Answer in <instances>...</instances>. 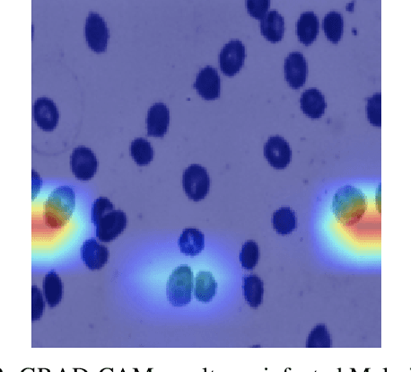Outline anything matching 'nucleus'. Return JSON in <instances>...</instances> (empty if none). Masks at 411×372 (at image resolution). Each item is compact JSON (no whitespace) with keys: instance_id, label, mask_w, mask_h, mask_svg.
Here are the masks:
<instances>
[{"instance_id":"obj_13","label":"nucleus","mask_w":411,"mask_h":372,"mask_svg":"<svg viewBox=\"0 0 411 372\" xmlns=\"http://www.w3.org/2000/svg\"><path fill=\"white\" fill-rule=\"evenodd\" d=\"M80 256L87 269L98 270L107 265L110 253L106 246L101 245L96 239H90L81 246Z\"/></svg>"},{"instance_id":"obj_14","label":"nucleus","mask_w":411,"mask_h":372,"mask_svg":"<svg viewBox=\"0 0 411 372\" xmlns=\"http://www.w3.org/2000/svg\"><path fill=\"white\" fill-rule=\"evenodd\" d=\"M170 124V111L163 103L154 104L148 110L147 116V134L162 138L167 133Z\"/></svg>"},{"instance_id":"obj_20","label":"nucleus","mask_w":411,"mask_h":372,"mask_svg":"<svg viewBox=\"0 0 411 372\" xmlns=\"http://www.w3.org/2000/svg\"><path fill=\"white\" fill-rule=\"evenodd\" d=\"M218 283L210 272L201 270L195 279L194 294L198 302H210L217 293Z\"/></svg>"},{"instance_id":"obj_4","label":"nucleus","mask_w":411,"mask_h":372,"mask_svg":"<svg viewBox=\"0 0 411 372\" xmlns=\"http://www.w3.org/2000/svg\"><path fill=\"white\" fill-rule=\"evenodd\" d=\"M183 186L185 194L191 201L204 199L210 189V177L207 169L198 164L188 165L184 172Z\"/></svg>"},{"instance_id":"obj_11","label":"nucleus","mask_w":411,"mask_h":372,"mask_svg":"<svg viewBox=\"0 0 411 372\" xmlns=\"http://www.w3.org/2000/svg\"><path fill=\"white\" fill-rule=\"evenodd\" d=\"M284 70L286 82L293 89H299L308 80V60L301 53H289L285 60Z\"/></svg>"},{"instance_id":"obj_21","label":"nucleus","mask_w":411,"mask_h":372,"mask_svg":"<svg viewBox=\"0 0 411 372\" xmlns=\"http://www.w3.org/2000/svg\"><path fill=\"white\" fill-rule=\"evenodd\" d=\"M242 290L248 305L252 309H258L264 300V284L262 280L254 275L245 276Z\"/></svg>"},{"instance_id":"obj_15","label":"nucleus","mask_w":411,"mask_h":372,"mask_svg":"<svg viewBox=\"0 0 411 372\" xmlns=\"http://www.w3.org/2000/svg\"><path fill=\"white\" fill-rule=\"evenodd\" d=\"M300 106L306 116L311 119H320L325 113L327 103L321 91L309 89L302 94Z\"/></svg>"},{"instance_id":"obj_16","label":"nucleus","mask_w":411,"mask_h":372,"mask_svg":"<svg viewBox=\"0 0 411 372\" xmlns=\"http://www.w3.org/2000/svg\"><path fill=\"white\" fill-rule=\"evenodd\" d=\"M319 30V18L315 13L306 11L301 13L296 22V35L303 45H311L317 39Z\"/></svg>"},{"instance_id":"obj_27","label":"nucleus","mask_w":411,"mask_h":372,"mask_svg":"<svg viewBox=\"0 0 411 372\" xmlns=\"http://www.w3.org/2000/svg\"><path fill=\"white\" fill-rule=\"evenodd\" d=\"M366 116L375 127L382 126V94L376 93L367 99Z\"/></svg>"},{"instance_id":"obj_28","label":"nucleus","mask_w":411,"mask_h":372,"mask_svg":"<svg viewBox=\"0 0 411 372\" xmlns=\"http://www.w3.org/2000/svg\"><path fill=\"white\" fill-rule=\"evenodd\" d=\"M43 293L38 287H32V321L35 322L43 317L45 310V299H43Z\"/></svg>"},{"instance_id":"obj_29","label":"nucleus","mask_w":411,"mask_h":372,"mask_svg":"<svg viewBox=\"0 0 411 372\" xmlns=\"http://www.w3.org/2000/svg\"><path fill=\"white\" fill-rule=\"evenodd\" d=\"M271 5L269 0H247L246 8L249 13L256 19L261 20L267 15L268 10Z\"/></svg>"},{"instance_id":"obj_8","label":"nucleus","mask_w":411,"mask_h":372,"mask_svg":"<svg viewBox=\"0 0 411 372\" xmlns=\"http://www.w3.org/2000/svg\"><path fill=\"white\" fill-rule=\"evenodd\" d=\"M246 49L240 40H232L225 43L219 54V66L225 76L237 75L244 66Z\"/></svg>"},{"instance_id":"obj_2","label":"nucleus","mask_w":411,"mask_h":372,"mask_svg":"<svg viewBox=\"0 0 411 372\" xmlns=\"http://www.w3.org/2000/svg\"><path fill=\"white\" fill-rule=\"evenodd\" d=\"M75 208V192L69 186H59L46 199L43 212L45 224L50 229H62L72 219Z\"/></svg>"},{"instance_id":"obj_1","label":"nucleus","mask_w":411,"mask_h":372,"mask_svg":"<svg viewBox=\"0 0 411 372\" xmlns=\"http://www.w3.org/2000/svg\"><path fill=\"white\" fill-rule=\"evenodd\" d=\"M332 209L333 215L340 224L355 226L366 214V195L356 186H342L333 196Z\"/></svg>"},{"instance_id":"obj_19","label":"nucleus","mask_w":411,"mask_h":372,"mask_svg":"<svg viewBox=\"0 0 411 372\" xmlns=\"http://www.w3.org/2000/svg\"><path fill=\"white\" fill-rule=\"evenodd\" d=\"M178 246L185 256L200 255L205 248V235L200 229H185L178 240Z\"/></svg>"},{"instance_id":"obj_25","label":"nucleus","mask_w":411,"mask_h":372,"mask_svg":"<svg viewBox=\"0 0 411 372\" xmlns=\"http://www.w3.org/2000/svg\"><path fill=\"white\" fill-rule=\"evenodd\" d=\"M242 268L254 270L257 266L259 259V249L257 243L254 240H248L242 246L239 256Z\"/></svg>"},{"instance_id":"obj_7","label":"nucleus","mask_w":411,"mask_h":372,"mask_svg":"<svg viewBox=\"0 0 411 372\" xmlns=\"http://www.w3.org/2000/svg\"><path fill=\"white\" fill-rule=\"evenodd\" d=\"M98 160L96 155L89 148L79 146L74 148L70 155V168L77 179L80 181H89L98 170Z\"/></svg>"},{"instance_id":"obj_10","label":"nucleus","mask_w":411,"mask_h":372,"mask_svg":"<svg viewBox=\"0 0 411 372\" xmlns=\"http://www.w3.org/2000/svg\"><path fill=\"white\" fill-rule=\"evenodd\" d=\"M264 155L272 168L285 169L291 162V145L281 136L269 137L265 143Z\"/></svg>"},{"instance_id":"obj_30","label":"nucleus","mask_w":411,"mask_h":372,"mask_svg":"<svg viewBox=\"0 0 411 372\" xmlns=\"http://www.w3.org/2000/svg\"><path fill=\"white\" fill-rule=\"evenodd\" d=\"M114 209L113 202L107 197H99L94 202L92 205V212H91V219H92L93 224L98 221L100 217L107 212Z\"/></svg>"},{"instance_id":"obj_17","label":"nucleus","mask_w":411,"mask_h":372,"mask_svg":"<svg viewBox=\"0 0 411 372\" xmlns=\"http://www.w3.org/2000/svg\"><path fill=\"white\" fill-rule=\"evenodd\" d=\"M262 35L271 43L281 40L285 33V20L277 10H271L261 21Z\"/></svg>"},{"instance_id":"obj_23","label":"nucleus","mask_w":411,"mask_h":372,"mask_svg":"<svg viewBox=\"0 0 411 372\" xmlns=\"http://www.w3.org/2000/svg\"><path fill=\"white\" fill-rule=\"evenodd\" d=\"M322 29L326 38L332 43H338L342 38L344 32V18L338 11L327 13L323 18Z\"/></svg>"},{"instance_id":"obj_31","label":"nucleus","mask_w":411,"mask_h":372,"mask_svg":"<svg viewBox=\"0 0 411 372\" xmlns=\"http://www.w3.org/2000/svg\"><path fill=\"white\" fill-rule=\"evenodd\" d=\"M42 187V178L36 173L35 170H33V199H35L40 188Z\"/></svg>"},{"instance_id":"obj_24","label":"nucleus","mask_w":411,"mask_h":372,"mask_svg":"<svg viewBox=\"0 0 411 372\" xmlns=\"http://www.w3.org/2000/svg\"><path fill=\"white\" fill-rule=\"evenodd\" d=\"M130 155L137 165L145 167L153 160L154 148L146 138H137L131 142Z\"/></svg>"},{"instance_id":"obj_9","label":"nucleus","mask_w":411,"mask_h":372,"mask_svg":"<svg viewBox=\"0 0 411 372\" xmlns=\"http://www.w3.org/2000/svg\"><path fill=\"white\" fill-rule=\"evenodd\" d=\"M33 119L43 131H53L58 126L60 111L57 104L48 97H39L33 107Z\"/></svg>"},{"instance_id":"obj_22","label":"nucleus","mask_w":411,"mask_h":372,"mask_svg":"<svg viewBox=\"0 0 411 372\" xmlns=\"http://www.w3.org/2000/svg\"><path fill=\"white\" fill-rule=\"evenodd\" d=\"M272 225L279 235H289L298 226V218L291 208L283 207L277 209L272 216Z\"/></svg>"},{"instance_id":"obj_12","label":"nucleus","mask_w":411,"mask_h":372,"mask_svg":"<svg viewBox=\"0 0 411 372\" xmlns=\"http://www.w3.org/2000/svg\"><path fill=\"white\" fill-rule=\"evenodd\" d=\"M194 89L206 100H215L220 97L221 80L214 67L206 66L198 72Z\"/></svg>"},{"instance_id":"obj_26","label":"nucleus","mask_w":411,"mask_h":372,"mask_svg":"<svg viewBox=\"0 0 411 372\" xmlns=\"http://www.w3.org/2000/svg\"><path fill=\"white\" fill-rule=\"evenodd\" d=\"M332 341L331 334L325 324H317L309 334L306 346L308 348H330Z\"/></svg>"},{"instance_id":"obj_5","label":"nucleus","mask_w":411,"mask_h":372,"mask_svg":"<svg viewBox=\"0 0 411 372\" xmlns=\"http://www.w3.org/2000/svg\"><path fill=\"white\" fill-rule=\"evenodd\" d=\"M94 225L96 226V236L101 242H112L125 231L127 215L120 209H112L104 213Z\"/></svg>"},{"instance_id":"obj_18","label":"nucleus","mask_w":411,"mask_h":372,"mask_svg":"<svg viewBox=\"0 0 411 372\" xmlns=\"http://www.w3.org/2000/svg\"><path fill=\"white\" fill-rule=\"evenodd\" d=\"M43 292L45 302L50 309L59 305L63 299L64 285L62 278L55 270H50L43 280Z\"/></svg>"},{"instance_id":"obj_6","label":"nucleus","mask_w":411,"mask_h":372,"mask_svg":"<svg viewBox=\"0 0 411 372\" xmlns=\"http://www.w3.org/2000/svg\"><path fill=\"white\" fill-rule=\"evenodd\" d=\"M85 36L89 48L94 53H104L110 38L106 20L96 12H90L86 19Z\"/></svg>"},{"instance_id":"obj_3","label":"nucleus","mask_w":411,"mask_h":372,"mask_svg":"<svg viewBox=\"0 0 411 372\" xmlns=\"http://www.w3.org/2000/svg\"><path fill=\"white\" fill-rule=\"evenodd\" d=\"M193 272L190 266H180L171 273L167 284V296L171 306H187L193 299Z\"/></svg>"}]
</instances>
